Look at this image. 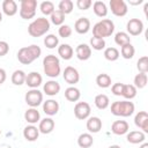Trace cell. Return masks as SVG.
Segmentation results:
<instances>
[{"label": "cell", "mask_w": 148, "mask_h": 148, "mask_svg": "<svg viewBox=\"0 0 148 148\" xmlns=\"http://www.w3.org/2000/svg\"><path fill=\"white\" fill-rule=\"evenodd\" d=\"M81 97V91L74 86H71L65 89V98L69 102H77Z\"/></svg>", "instance_id": "obj_25"}, {"label": "cell", "mask_w": 148, "mask_h": 148, "mask_svg": "<svg viewBox=\"0 0 148 148\" xmlns=\"http://www.w3.org/2000/svg\"><path fill=\"white\" fill-rule=\"evenodd\" d=\"M25 77H27V74H25L24 71L16 69V71L13 72L10 80H12V83L13 84H15V86H22L25 82Z\"/></svg>", "instance_id": "obj_30"}, {"label": "cell", "mask_w": 148, "mask_h": 148, "mask_svg": "<svg viewBox=\"0 0 148 148\" xmlns=\"http://www.w3.org/2000/svg\"><path fill=\"white\" fill-rule=\"evenodd\" d=\"M109 6H110V9H111V13L114 16H118V17L125 16L128 12L127 3L124 0H110Z\"/></svg>", "instance_id": "obj_8"}, {"label": "cell", "mask_w": 148, "mask_h": 148, "mask_svg": "<svg viewBox=\"0 0 148 148\" xmlns=\"http://www.w3.org/2000/svg\"><path fill=\"white\" fill-rule=\"evenodd\" d=\"M119 53L121 54V57H123L124 59H132V58L134 57V54H135V49H134V46L130 43V44H126V45L121 46Z\"/></svg>", "instance_id": "obj_37"}, {"label": "cell", "mask_w": 148, "mask_h": 148, "mask_svg": "<svg viewBox=\"0 0 148 148\" xmlns=\"http://www.w3.org/2000/svg\"><path fill=\"white\" fill-rule=\"evenodd\" d=\"M134 124L143 133H148V113L146 111H139L134 117Z\"/></svg>", "instance_id": "obj_13"}, {"label": "cell", "mask_w": 148, "mask_h": 148, "mask_svg": "<svg viewBox=\"0 0 148 148\" xmlns=\"http://www.w3.org/2000/svg\"><path fill=\"white\" fill-rule=\"evenodd\" d=\"M114 43L121 47V46H124V45L131 43V37H130V35H128L127 32H125V31H118V32L114 35Z\"/></svg>", "instance_id": "obj_32"}, {"label": "cell", "mask_w": 148, "mask_h": 148, "mask_svg": "<svg viewBox=\"0 0 148 148\" xmlns=\"http://www.w3.org/2000/svg\"><path fill=\"white\" fill-rule=\"evenodd\" d=\"M92 10H94L95 15L98 17H105L108 15V7H106L105 2L101 1V0H97L92 3Z\"/></svg>", "instance_id": "obj_27"}, {"label": "cell", "mask_w": 148, "mask_h": 148, "mask_svg": "<svg viewBox=\"0 0 148 148\" xmlns=\"http://www.w3.org/2000/svg\"><path fill=\"white\" fill-rule=\"evenodd\" d=\"M60 83L56 80H49L44 83L43 86V91L44 94H46L47 96H56L59 94L60 91Z\"/></svg>", "instance_id": "obj_17"}, {"label": "cell", "mask_w": 148, "mask_h": 148, "mask_svg": "<svg viewBox=\"0 0 148 148\" xmlns=\"http://www.w3.org/2000/svg\"><path fill=\"white\" fill-rule=\"evenodd\" d=\"M24 83L31 89H37L43 83V77L38 72H30L29 74H27Z\"/></svg>", "instance_id": "obj_12"}, {"label": "cell", "mask_w": 148, "mask_h": 148, "mask_svg": "<svg viewBox=\"0 0 148 148\" xmlns=\"http://www.w3.org/2000/svg\"><path fill=\"white\" fill-rule=\"evenodd\" d=\"M92 143H94V139L90 133H82L77 138V145L80 148H90Z\"/></svg>", "instance_id": "obj_28"}, {"label": "cell", "mask_w": 148, "mask_h": 148, "mask_svg": "<svg viewBox=\"0 0 148 148\" xmlns=\"http://www.w3.org/2000/svg\"><path fill=\"white\" fill-rule=\"evenodd\" d=\"M23 136L27 141H30V142H34L38 139L39 136V130L38 127H36L35 125H28L24 127L23 130Z\"/></svg>", "instance_id": "obj_22"}, {"label": "cell", "mask_w": 148, "mask_h": 148, "mask_svg": "<svg viewBox=\"0 0 148 148\" xmlns=\"http://www.w3.org/2000/svg\"><path fill=\"white\" fill-rule=\"evenodd\" d=\"M140 148H148V143L147 142H142V145L140 146Z\"/></svg>", "instance_id": "obj_49"}, {"label": "cell", "mask_w": 148, "mask_h": 148, "mask_svg": "<svg viewBox=\"0 0 148 148\" xmlns=\"http://www.w3.org/2000/svg\"><path fill=\"white\" fill-rule=\"evenodd\" d=\"M0 135H1V130H0Z\"/></svg>", "instance_id": "obj_54"}, {"label": "cell", "mask_w": 148, "mask_h": 148, "mask_svg": "<svg viewBox=\"0 0 148 148\" xmlns=\"http://www.w3.org/2000/svg\"><path fill=\"white\" fill-rule=\"evenodd\" d=\"M50 21L46 17H37L28 25V34L31 37H40L50 30Z\"/></svg>", "instance_id": "obj_3"}, {"label": "cell", "mask_w": 148, "mask_h": 148, "mask_svg": "<svg viewBox=\"0 0 148 148\" xmlns=\"http://www.w3.org/2000/svg\"><path fill=\"white\" fill-rule=\"evenodd\" d=\"M135 106L131 101H116L111 104V113L117 117H130L134 113Z\"/></svg>", "instance_id": "obj_5"}, {"label": "cell", "mask_w": 148, "mask_h": 148, "mask_svg": "<svg viewBox=\"0 0 148 148\" xmlns=\"http://www.w3.org/2000/svg\"><path fill=\"white\" fill-rule=\"evenodd\" d=\"M130 131V125L126 120H114L111 125V132L116 135H124Z\"/></svg>", "instance_id": "obj_16"}, {"label": "cell", "mask_w": 148, "mask_h": 148, "mask_svg": "<svg viewBox=\"0 0 148 148\" xmlns=\"http://www.w3.org/2000/svg\"><path fill=\"white\" fill-rule=\"evenodd\" d=\"M114 31V23L109 18H103L95 23L92 27V36L97 38H105L110 37Z\"/></svg>", "instance_id": "obj_4"}, {"label": "cell", "mask_w": 148, "mask_h": 148, "mask_svg": "<svg viewBox=\"0 0 148 148\" xmlns=\"http://www.w3.org/2000/svg\"><path fill=\"white\" fill-rule=\"evenodd\" d=\"M105 45H106V43H105V40L103 38H97V37H94V36L90 38V45L89 46L91 49L96 50V51L104 50L105 49Z\"/></svg>", "instance_id": "obj_40"}, {"label": "cell", "mask_w": 148, "mask_h": 148, "mask_svg": "<svg viewBox=\"0 0 148 148\" xmlns=\"http://www.w3.org/2000/svg\"><path fill=\"white\" fill-rule=\"evenodd\" d=\"M37 10L36 0H21L20 2V16L23 20H30L35 17Z\"/></svg>", "instance_id": "obj_6"}, {"label": "cell", "mask_w": 148, "mask_h": 148, "mask_svg": "<svg viewBox=\"0 0 148 148\" xmlns=\"http://www.w3.org/2000/svg\"><path fill=\"white\" fill-rule=\"evenodd\" d=\"M94 103H95V105H96L97 109H99V110H105V109L109 108V105H110V99H109V97H108L105 94H98V95L95 96Z\"/></svg>", "instance_id": "obj_29"}, {"label": "cell", "mask_w": 148, "mask_h": 148, "mask_svg": "<svg viewBox=\"0 0 148 148\" xmlns=\"http://www.w3.org/2000/svg\"><path fill=\"white\" fill-rule=\"evenodd\" d=\"M136 91H138V89H136L133 84H125V83H124L121 96H123L125 99L131 101V99H133V98L136 96Z\"/></svg>", "instance_id": "obj_31"}, {"label": "cell", "mask_w": 148, "mask_h": 148, "mask_svg": "<svg viewBox=\"0 0 148 148\" xmlns=\"http://www.w3.org/2000/svg\"><path fill=\"white\" fill-rule=\"evenodd\" d=\"M143 9H145V14L147 15V9H148V3H147V2L145 3V7H143Z\"/></svg>", "instance_id": "obj_52"}, {"label": "cell", "mask_w": 148, "mask_h": 148, "mask_svg": "<svg viewBox=\"0 0 148 148\" xmlns=\"http://www.w3.org/2000/svg\"><path fill=\"white\" fill-rule=\"evenodd\" d=\"M147 81H148V77H147V74L146 73H139L134 76V80H133V86L136 88V89H143L146 86H147Z\"/></svg>", "instance_id": "obj_34"}, {"label": "cell", "mask_w": 148, "mask_h": 148, "mask_svg": "<svg viewBox=\"0 0 148 148\" xmlns=\"http://www.w3.org/2000/svg\"><path fill=\"white\" fill-rule=\"evenodd\" d=\"M143 0H138V1H130V5H140L142 3Z\"/></svg>", "instance_id": "obj_48"}, {"label": "cell", "mask_w": 148, "mask_h": 148, "mask_svg": "<svg viewBox=\"0 0 148 148\" xmlns=\"http://www.w3.org/2000/svg\"><path fill=\"white\" fill-rule=\"evenodd\" d=\"M6 79H7V73H6V71H5L3 68H0V86L6 81Z\"/></svg>", "instance_id": "obj_47"}, {"label": "cell", "mask_w": 148, "mask_h": 148, "mask_svg": "<svg viewBox=\"0 0 148 148\" xmlns=\"http://www.w3.org/2000/svg\"><path fill=\"white\" fill-rule=\"evenodd\" d=\"M24 101L30 108H37L43 103V92L38 89H30L27 91Z\"/></svg>", "instance_id": "obj_7"}, {"label": "cell", "mask_w": 148, "mask_h": 148, "mask_svg": "<svg viewBox=\"0 0 148 148\" xmlns=\"http://www.w3.org/2000/svg\"><path fill=\"white\" fill-rule=\"evenodd\" d=\"M108 148H121L119 145H111V146H109Z\"/></svg>", "instance_id": "obj_50"}, {"label": "cell", "mask_w": 148, "mask_h": 148, "mask_svg": "<svg viewBox=\"0 0 148 148\" xmlns=\"http://www.w3.org/2000/svg\"><path fill=\"white\" fill-rule=\"evenodd\" d=\"M120 57V53L118 51V49L113 47V46H110V47H106L104 49V58L109 61H116L118 60V58Z\"/></svg>", "instance_id": "obj_35"}, {"label": "cell", "mask_w": 148, "mask_h": 148, "mask_svg": "<svg viewBox=\"0 0 148 148\" xmlns=\"http://www.w3.org/2000/svg\"><path fill=\"white\" fill-rule=\"evenodd\" d=\"M40 54H42V49L36 44H31L29 46H24L18 50L17 60L22 65H30L36 59H38Z\"/></svg>", "instance_id": "obj_1"}, {"label": "cell", "mask_w": 148, "mask_h": 148, "mask_svg": "<svg viewBox=\"0 0 148 148\" xmlns=\"http://www.w3.org/2000/svg\"><path fill=\"white\" fill-rule=\"evenodd\" d=\"M50 21L54 24V25H61L64 24L65 21V14L62 12H60L59 9H54V12L50 15Z\"/></svg>", "instance_id": "obj_36"}, {"label": "cell", "mask_w": 148, "mask_h": 148, "mask_svg": "<svg viewBox=\"0 0 148 148\" xmlns=\"http://www.w3.org/2000/svg\"><path fill=\"white\" fill-rule=\"evenodd\" d=\"M73 7H74V3L72 0H61L58 5V9L60 12H62L65 15L66 14H69L73 12Z\"/></svg>", "instance_id": "obj_39"}, {"label": "cell", "mask_w": 148, "mask_h": 148, "mask_svg": "<svg viewBox=\"0 0 148 148\" xmlns=\"http://www.w3.org/2000/svg\"><path fill=\"white\" fill-rule=\"evenodd\" d=\"M24 120L30 124V125H35L37 123H39L40 120V113L36 108H29L27 109V111L24 112Z\"/></svg>", "instance_id": "obj_21"}, {"label": "cell", "mask_w": 148, "mask_h": 148, "mask_svg": "<svg viewBox=\"0 0 148 148\" xmlns=\"http://www.w3.org/2000/svg\"><path fill=\"white\" fill-rule=\"evenodd\" d=\"M96 83L99 88H109L111 87V76L109 74H105V73H102V74H98L96 76Z\"/></svg>", "instance_id": "obj_33"}, {"label": "cell", "mask_w": 148, "mask_h": 148, "mask_svg": "<svg viewBox=\"0 0 148 148\" xmlns=\"http://www.w3.org/2000/svg\"><path fill=\"white\" fill-rule=\"evenodd\" d=\"M58 34L62 38H68L72 35V28L68 24H61L58 29Z\"/></svg>", "instance_id": "obj_43"}, {"label": "cell", "mask_w": 148, "mask_h": 148, "mask_svg": "<svg viewBox=\"0 0 148 148\" xmlns=\"http://www.w3.org/2000/svg\"><path fill=\"white\" fill-rule=\"evenodd\" d=\"M59 103L56 101V99H46L45 102H43V111L45 114L52 117V116H56L58 112H59Z\"/></svg>", "instance_id": "obj_14"}, {"label": "cell", "mask_w": 148, "mask_h": 148, "mask_svg": "<svg viewBox=\"0 0 148 148\" xmlns=\"http://www.w3.org/2000/svg\"><path fill=\"white\" fill-rule=\"evenodd\" d=\"M45 148H47V147H45Z\"/></svg>", "instance_id": "obj_55"}, {"label": "cell", "mask_w": 148, "mask_h": 148, "mask_svg": "<svg viewBox=\"0 0 148 148\" xmlns=\"http://www.w3.org/2000/svg\"><path fill=\"white\" fill-rule=\"evenodd\" d=\"M126 140L132 145H139L145 142L146 134L142 131H131L126 133Z\"/></svg>", "instance_id": "obj_20"}, {"label": "cell", "mask_w": 148, "mask_h": 148, "mask_svg": "<svg viewBox=\"0 0 148 148\" xmlns=\"http://www.w3.org/2000/svg\"><path fill=\"white\" fill-rule=\"evenodd\" d=\"M62 77H64L65 82H67V83L71 84V86H74L75 83H77V82L80 81L79 71H77L75 67H73V66H67V67L64 69Z\"/></svg>", "instance_id": "obj_10"}, {"label": "cell", "mask_w": 148, "mask_h": 148, "mask_svg": "<svg viewBox=\"0 0 148 148\" xmlns=\"http://www.w3.org/2000/svg\"><path fill=\"white\" fill-rule=\"evenodd\" d=\"M1 21H2V13L0 12V22H1Z\"/></svg>", "instance_id": "obj_53"}, {"label": "cell", "mask_w": 148, "mask_h": 148, "mask_svg": "<svg viewBox=\"0 0 148 148\" xmlns=\"http://www.w3.org/2000/svg\"><path fill=\"white\" fill-rule=\"evenodd\" d=\"M123 87H124V83H120V82L113 83L112 87H111V91H112V94L116 95V96H121Z\"/></svg>", "instance_id": "obj_45"}, {"label": "cell", "mask_w": 148, "mask_h": 148, "mask_svg": "<svg viewBox=\"0 0 148 148\" xmlns=\"http://www.w3.org/2000/svg\"><path fill=\"white\" fill-rule=\"evenodd\" d=\"M44 45L47 49H56L59 45V38L53 34H49L44 37Z\"/></svg>", "instance_id": "obj_38"}, {"label": "cell", "mask_w": 148, "mask_h": 148, "mask_svg": "<svg viewBox=\"0 0 148 148\" xmlns=\"http://www.w3.org/2000/svg\"><path fill=\"white\" fill-rule=\"evenodd\" d=\"M39 9L42 12V14L44 15H51L54 12V3L52 1H43L39 5Z\"/></svg>", "instance_id": "obj_41"}, {"label": "cell", "mask_w": 148, "mask_h": 148, "mask_svg": "<svg viewBox=\"0 0 148 148\" xmlns=\"http://www.w3.org/2000/svg\"><path fill=\"white\" fill-rule=\"evenodd\" d=\"M9 52V44L6 40H0V57L6 56Z\"/></svg>", "instance_id": "obj_46"}, {"label": "cell", "mask_w": 148, "mask_h": 148, "mask_svg": "<svg viewBox=\"0 0 148 148\" xmlns=\"http://www.w3.org/2000/svg\"><path fill=\"white\" fill-rule=\"evenodd\" d=\"M76 6L81 10H87L92 6V1L91 0H77L76 1Z\"/></svg>", "instance_id": "obj_44"}, {"label": "cell", "mask_w": 148, "mask_h": 148, "mask_svg": "<svg viewBox=\"0 0 148 148\" xmlns=\"http://www.w3.org/2000/svg\"><path fill=\"white\" fill-rule=\"evenodd\" d=\"M54 120L51 118V117H45L44 119H40L39 120V125H38V130H39V133H43V134H50L53 130H54Z\"/></svg>", "instance_id": "obj_19"}, {"label": "cell", "mask_w": 148, "mask_h": 148, "mask_svg": "<svg viewBox=\"0 0 148 148\" xmlns=\"http://www.w3.org/2000/svg\"><path fill=\"white\" fill-rule=\"evenodd\" d=\"M58 54L64 60H69L74 54V50L69 44H60L58 46Z\"/></svg>", "instance_id": "obj_26"}, {"label": "cell", "mask_w": 148, "mask_h": 148, "mask_svg": "<svg viewBox=\"0 0 148 148\" xmlns=\"http://www.w3.org/2000/svg\"><path fill=\"white\" fill-rule=\"evenodd\" d=\"M43 69L46 76L51 79H56L60 75L61 73V67H60V60L57 56L54 54H47L43 59Z\"/></svg>", "instance_id": "obj_2"}, {"label": "cell", "mask_w": 148, "mask_h": 148, "mask_svg": "<svg viewBox=\"0 0 148 148\" xmlns=\"http://www.w3.org/2000/svg\"><path fill=\"white\" fill-rule=\"evenodd\" d=\"M74 30L80 34L84 35L90 30V20L88 17H80L74 23Z\"/></svg>", "instance_id": "obj_18"}, {"label": "cell", "mask_w": 148, "mask_h": 148, "mask_svg": "<svg viewBox=\"0 0 148 148\" xmlns=\"http://www.w3.org/2000/svg\"><path fill=\"white\" fill-rule=\"evenodd\" d=\"M17 3L14 0H3L2 1V12L7 16H14L17 13Z\"/></svg>", "instance_id": "obj_24"}, {"label": "cell", "mask_w": 148, "mask_h": 148, "mask_svg": "<svg viewBox=\"0 0 148 148\" xmlns=\"http://www.w3.org/2000/svg\"><path fill=\"white\" fill-rule=\"evenodd\" d=\"M127 34L131 36H139L143 31V22L140 18H131L126 24Z\"/></svg>", "instance_id": "obj_11"}, {"label": "cell", "mask_w": 148, "mask_h": 148, "mask_svg": "<svg viewBox=\"0 0 148 148\" xmlns=\"http://www.w3.org/2000/svg\"><path fill=\"white\" fill-rule=\"evenodd\" d=\"M0 148H12L9 145H6V143H3V145H0Z\"/></svg>", "instance_id": "obj_51"}, {"label": "cell", "mask_w": 148, "mask_h": 148, "mask_svg": "<svg viewBox=\"0 0 148 148\" xmlns=\"http://www.w3.org/2000/svg\"><path fill=\"white\" fill-rule=\"evenodd\" d=\"M87 130L89 133H98L101 130H102V120L98 118V117H89L87 119Z\"/></svg>", "instance_id": "obj_23"}, {"label": "cell", "mask_w": 148, "mask_h": 148, "mask_svg": "<svg viewBox=\"0 0 148 148\" xmlns=\"http://www.w3.org/2000/svg\"><path fill=\"white\" fill-rule=\"evenodd\" d=\"M91 108L87 102H77L74 106V116L79 120H86L90 117Z\"/></svg>", "instance_id": "obj_9"}, {"label": "cell", "mask_w": 148, "mask_h": 148, "mask_svg": "<svg viewBox=\"0 0 148 148\" xmlns=\"http://www.w3.org/2000/svg\"><path fill=\"white\" fill-rule=\"evenodd\" d=\"M75 54H76V58L79 60L86 61L91 57V47L86 43L79 44L75 49Z\"/></svg>", "instance_id": "obj_15"}, {"label": "cell", "mask_w": 148, "mask_h": 148, "mask_svg": "<svg viewBox=\"0 0 148 148\" xmlns=\"http://www.w3.org/2000/svg\"><path fill=\"white\" fill-rule=\"evenodd\" d=\"M136 68L140 73H146L148 72V57L147 56H142L139 58V60L136 61Z\"/></svg>", "instance_id": "obj_42"}]
</instances>
